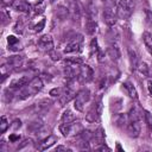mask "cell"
Segmentation results:
<instances>
[{
    "mask_svg": "<svg viewBox=\"0 0 152 152\" xmlns=\"http://www.w3.org/2000/svg\"><path fill=\"white\" fill-rule=\"evenodd\" d=\"M8 126H10V122L7 121V118L5 115H2L1 116V121H0V132L1 133H5L6 129L8 128Z\"/></svg>",
    "mask_w": 152,
    "mask_h": 152,
    "instance_id": "603a6c76",
    "label": "cell"
},
{
    "mask_svg": "<svg viewBox=\"0 0 152 152\" xmlns=\"http://www.w3.org/2000/svg\"><path fill=\"white\" fill-rule=\"evenodd\" d=\"M116 10L115 8H104L103 7V20L108 26H114L116 23Z\"/></svg>",
    "mask_w": 152,
    "mask_h": 152,
    "instance_id": "30bf717a",
    "label": "cell"
},
{
    "mask_svg": "<svg viewBox=\"0 0 152 152\" xmlns=\"http://www.w3.org/2000/svg\"><path fill=\"white\" fill-rule=\"evenodd\" d=\"M80 76L82 77L83 81L89 82V81L93 80L94 71H93V69H91L89 65H87V64H82V65H81V70H80Z\"/></svg>",
    "mask_w": 152,
    "mask_h": 152,
    "instance_id": "7c38bea8",
    "label": "cell"
},
{
    "mask_svg": "<svg viewBox=\"0 0 152 152\" xmlns=\"http://www.w3.org/2000/svg\"><path fill=\"white\" fill-rule=\"evenodd\" d=\"M144 113H145L144 114V120H145V122H146V125H147V127H148V129L152 134V114L148 113L147 110H144Z\"/></svg>",
    "mask_w": 152,
    "mask_h": 152,
    "instance_id": "7402d4cb",
    "label": "cell"
},
{
    "mask_svg": "<svg viewBox=\"0 0 152 152\" xmlns=\"http://www.w3.org/2000/svg\"><path fill=\"white\" fill-rule=\"evenodd\" d=\"M43 86H44V83H43L42 78L39 76H34L31 78V81L27 84H25L23 88L18 89V93L15 94L17 99L18 100H26V99L38 94L43 89Z\"/></svg>",
    "mask_w": 152,
    "mask_h": 152,
    "instance_id": "6da1fadb",
    "label": "cell"
},
{
    "mask_svg": "<svg viewBox=\"0 0 152 152\" xmlns=\"http://www.w3.org/2000/svg\"><path fill=\"white\" fill-rule=\"evenodd\" d=\"M57 141V138L55 137V135H52V134H50V135H48L46 138H44L40 142H39V146H38V150H40V151H45V150H48V148H50L55 142Z\"/></svg>",
    "mask_w": 152,
    "mask_h": 152,
    "instance_id": "5bb4252c",
    "label": "cell"
},
{
    "mask_svg": "<svg viewBox=\"0 0 152 152\" xmlns=\"http://www.w3.org/2000/svg\"><path fill=\"white\" fill-rule=\"evenodd\" d=\"M134 11V1L133 0H118L116 5V15L119 19L126 20L128 19Z\"/></svg>",
    "mask_w": 152,
    "mask_h": 152,
    "instance_id": "7a4b0ae2",
    "label": "cell"
},
{
    "mask_svg": "<svg viewBox=\"0 0 152 152\" xmlns=\"http://www.w3.org/2000/svg\"><path fill=\"white\" fill-rule=\"evenodd\" d=\"M2 1V5H12V2H13V0H1Z\"/></svg>",
    "mask_w": 152,
    "mask_h": 152,
    "instance_id": "f1b7e54d",
    "label": "cell"
},
{
    "mask_svg": "<svg viewBox=\"0 0 152 152\" xmlns=\"http://www.w3.org/2000/svg\"><path fill=\"white\" fill-rule=\"evenodd\" d=\"M141 120H126V131L128 133L129 137L137 138L140 134L141 131V125H140Z\"/></svg>",
    "mask_w": 152,
    "mask_h": 152,
    "instance_id": "ba28073f",
    "label": "cell"
},
{
    "mask_svg": "<svg viewBox=\"0 0 152 152\" xmlns=\"http://www.w3.org/2000/svg\"><path fill=\"white\" fill-rule=\"evenodd\" d=\"M37 46L40 51L43 52H46V53H52L53 50H55V46H53V40H52V37L50 34H43L38 42H37Z\"/></svg>",
    "mask_w": 152,
    "mask_h": 152,
    "instance_id": "8992f818",
    "label": "cell"
},
{
    "mask_svg": "<svg viewBox=\"0 0 152 152\" xmlns=\"http://www.w3.org/2000/svg\"><path fill=\"white\" fill-rule=\"evenodd\" d=\"M30 81H31V77H30V76H26V75L20 76L19 78H15V80H13V81L11 82L10 88H11V89H15V90H18V89L23 88L25 84H27Z\"/></svg>",
    "mask_w": 152,
    "mask_h": 152,
    "instance_id": "8fae6325",
    "label": "cell"
},
{
    "mask_svg": "<svg viewBox=\"0 0 152 152\" xmlns=\"http://www.w3.org/2000/svg\"><path fill=\"white\" fill-rule=\"evenodd\" d=\"M59 131L64 137H69L71 134H80L82 132V126L80 122H76V120L71 122H61Z\"/></svg>",
    "mask_w": 152,
    "mask_h": 152,
    "instance_id": "3957f363",
    "label": "cell"
},
{
    "mask_svg": "<svg viewBox=\"0 0 152 152\" xmlns=\"http://www.w3.org/2000/svg\"><path fill=\"white\" fill-rule=\"evenodd\" d=\"M97 31V24H96V20L95 19H91V18H88L87 19V23H86V32L90 36H94Z\"/></svg>",
    "mask_w": 152,
    "mask_h": 152,
    "instance_id": "e0dca14e",
    "label": "cell"
},
{
    "mask_svg": "<svg viewBox=\"0 0 152 152\" xmlns=\"http://www.w3.org/2000/svg\"><path fill=\"white\" fill-rule=\"evenodd\" d=\"M101 112H102V102L101 101H97L95 103L91 104L86 119L87 121L89 122H95V121H99L100 116H101Z\"/></svg>",
    "mask_w": 152,
    "mask_h": 152,
    "instance_id": "52a82bcc",
    "label": "cell"
},
{
    "mask_svg": "<svg viewBox=\"0 0 152 152\" xmlns=\"http://www.w3.org/2000/svg\"><path fill=\"white\" fill-rule=\"evenodd\" d=\"M147 88H148L150 94H152V81H151V80H148V81H147Z\"/></svg>",
    "mask_w": 152,
    "mask_h": 152,
    "instance_id": "83f0119b",
    "label": "cell"
},
{
    "mask_svg": "<svg viewBox=\"0 0 152 152\" xmlns=\"http://www.w3.org/2000/svg\"><path fill=\"white\" fill-rule=\"evenodd\" d=\"M142 40H144V44L147 49V51L152 55V34L147 31H145L142 33Z\"/></svg>",
    "mask_w": 152,
    "mask_h": 152,
    "instance_id": "ac0fdd59",
    "label": "cell"
},
{
    "mask_svg": "<svg viewBox=\"0 0 152 152\" xmlns=\"http://www.w3.org/2000/svg\"><path fill=\"white\" fill-rule=\"evenodd\" d=\"M103 4L104 8H115L116 10V5H118V0H101Z\"/></svg>",
    "mask_w": 152,
    "mask_h": 152,
    "instance_id": "cb8c5ba5",
    "label": "cell"
},
{
    "mask_svg": "<svg viewBox=\"0 0 152 152\" xmlns=\"http://www.w3.org/2000/svg\"><path fill=\"white\" fill-rule=\"evenodd\" d=\"M128 56H129L131 65H132V69H133V68L138 64V62L140 61V58H139V56L137 55L135 50H134V49H132V48H129V49H128Z\"/></svg>",
    "mask_w": 152,
    "mask_h": 152,
    "instance_id": "d6986e66",
    "label": "cell"
},
{
    "mask_svg": "<svg viewBox=\"0 0 152 152\" xmlns=\"http://www.w3.org/2000/svg\"><path fill=\"white\" fill-rule=\"evenodd\" d=\"M11 6L13 10L21 13H27L30 11V5L26 2V0H13Z\"/></svg>",
    "mask_w": 152,
    "mask_h": 152,
    "instance_id": "4fadbf2b",
    "label": "cell"
},
{
    "mask_svg": "<svg viewBox=\"0 0 152 152\" xmlns=\"http://www.w3.org/2000/svg\"><path fill=\"white\" fill-rule=\"evenodd\" d=\"M66 4H68V11H69V14L71 15V18L74 20H80L81 18V6L78 4L77 0H66Z\"/></svg>",
    "mask_w": 152,
    "mask_h": 152,
    "instance_id": "9c48e42d",
    "label": "cell"
},
{
    "mask_svg": "<svg viewBox=\"0 0 152 152\" xmlns=\"http://www.w3.org/2000/svg\"><path fill=\"white\" fill-rule=\"evenodd\" d=\"M82 44H83V37L81 34H77L72 37L69 43L64 48V53H75L80 52L82 50Z\"/></svg>",
    "mask_w": 152,
    "mask_h": 152,
    "instance_id": "5b68a950",
    "label": "cell"
},
{
    "mask_svg": "<svg viewBox=\"0 0 152 152\" xmlns=\"http://www.w3.org/2000/svg\"><path fill=\"white\" fill-rule=\"evenodd\" d=\"M45 7H46V2H45V0H40V1H38L34 6H33V13L37 15V14H42L43 12H44V10H45Z\"/></svg>",
    "mask_w": 152,
    "mask_h": 152,
    "instance_id": "44dd1931",
    "label": "cell"
},
{
    "mask_svg": "<svg viewBox=\"0 0 152 152\" xmlns=\"http://www.w3.org/2000/svg\"><path fill=\"white\" fill-rule=\"evenodd\" d=\"M75 115L72 114V112L70 109H66L63 112L62 116H61V122H71V121H75Z\"/></svg>",
    "mask_w": 152,
    "mask_h": 152,
    "instance_id": "ffe728a7",
    "label": "cell"
},
{
    "mask_svg": "<svg viewBox=\"0 0 152 152\" xmlns=\"http://www.w3.org/2000/svg\"><path fill=\"white\" fill-rule=\"evenodd\" d=\"M89 100H90V91H89V89H81L77 94H76V96H75V101H74V106H75V108L78 110V112H83L84 110V107H86V104L89 102Z\"/></svg>",
    "mask_w": 152,
    "mask_h": 152,
    "instance_id": "277c9868",
    "label": "cell"
},
{
    "mask_svg": "<svg viewBox=\"0 0 152 152\" xmlns=\"http://www.w3.org/2000/svg\"><path fill=\"white\" fill-rule=\"evenodd\" d=\"M122 88L125 89V91L127 93V95L134 100H138V93H137V89L135 87L129 82V81H126L122 83Z\"/></svg>",
    "mask_w": 152,
    "mask_h": 152,
    "instance_id": "9a60e30c",
    "label": "cell"
},
{
    "mask_svg": "<svg viewBox=\"0 0 152 152\" xmlns=\"http://www.w3.org/2000/svg\"><path fill=\"white\" fill-rule=\"evenodd\" d=\"M7 42H8V45H10V48L12 49V50H14V46L19 43V40H18V38H15L14 36H8V38H7Z\"/></svg>",
    "mask_w": 152,
    "mask_h": 152,
    "instance_id": "d4e9b609",
    "label": "cell"
},
{
    "mask_svg": "<svg viewBox=\"0 0 152 152\" xmlns=\"http://www.w3.org/2000/svg\"><path fill=\"white\" fill-rule=\"evenodd\" d=\"M133 71H135L137 74H139L141 77H146L148 75V68H147L146 63L142 62V61H139L138 62V64L133 68Z\"/></svg>",
    "mask_w": 152,
    "mask_h": 152,
    "instance_id": "2e32d148",
    "label": "cell"
},
{
    "mask_svg": "<svg viewBox=\"0 0 152 152\" xmlns=\"http://www.w3.org/2000/svg\"><path fill=\"white\" fill-rule=\"evenodd\" d=\"M44 24H45V20H44V19H42L39 24H36V25L33 26V30H34L36 32H39V31H42V28L44 27Z\"/></svg>",
    "mask_w": 152,
    "mask_h": 152,
    "instance_id": "484cf974",
    "label": "cell"
},
{
    "mask_svg": "<svg viewBox=\"0 0 152 152\" xmlns=\"http://www.w3.org/2000/svg\"><path fill=\"white\" fill-rule=\"evenodd\" d=\"M56 151H70V148L66 147V146H57Z\"/></svg>",
    "mask_w": 152,
    "mask_h": 152,
    "instance_id": "4316f807",
    "label": "cell"
}]
</instances>
